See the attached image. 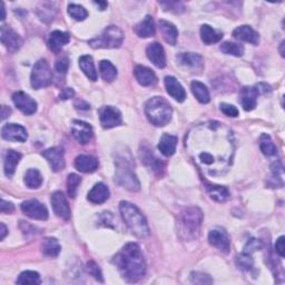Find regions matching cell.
<instances>
[{
  "label": "cell",
  "instance_id": "6da1fadb",
  "mask_svg": "<svg viewBox=\"0 0 285 285\" xmlns=\"http://www.w3.org/2000/svg\"><path fill=\"white\" fill-rule=\"evenodd\" d=\"M186 148L200 170L210 176L228 172L235 151L233 133L217 121L194 128L186 138Z\"/></svg>",
  "mask_w": 285,
  "mask_h": 285
},
{
  "label": "cell",
  "instance_id": "7a4b0ae2",
  "mask_svg": "<svg viewBox=\"0 0 285 285\" xmlns=\"http://www.w3.org/2000/svg\"><path fill=\"white\" fill-rule=\"evenodd\" d=\"M114 264L119 273L129 283L138 282L146 273V263L139 246L128 243L114 257Z\"/></svg>",
  "mask_w": 285,
  "mask_h": 285
},
{
  "label": "cell",
  "instance_id": "3957f363",
  "mask_svg": "<svg viewBox=\"0 0 285 285\" xmlns=\"http://www.w3.org/2000/svg\"><path fill=\"white\" fill-rule=\"evenodd\" d=\"M119 211L127 228L135 236L138 238L150 236V228H148L146 218L134 204L123 200L119 204Z\"/></svg>",
  "mask_w": 285,
  "mask_h": 285
},
{
  "label": "cell",
  "instance_id": "277c9868",
  "mask_svg": "<svg viewBox=\"0 0 285 285\" xmlns=\"http://www.w3.org/2000/svg\"><path fill=\"white\" fill-rule=\"evenodd\" d=\"M203 221V213L198 207H189L179 214L178 232L180 236L187 241H193L199 236L200 225Z\"/></svg>",
  "mask_w": 285,
  "mask_h": 285
},
{
  "label": "cell",
  "instance_id": "5b68a950",
  "mask_svg": "<svg viewBox=\"0 0 285 285\" xmlns=\"http://www.w3.org/2000/svg\"><path fill=\"white\" fill-rule=\"evenodd\" d=\"M145 114L154 126L163 127L171 121L173 109L165 98L156 96L146 103Z\"/></svg>",
  "mask_w": 285,
  "mask_h": 285
},
{
  "label": "cell",
  "instance_id": "8992f818",
  "mask_svg": "<svg viewBox=\"0 0 285 285\" xmlns=\"http://www.w3.org/2000/svg\"><path fill=\"white\" fill-rule=\"evenodd\" d=\"M116 164V182L131 192H138L140 183L133 170L132 158L129 154L121 155L115 160Z\"/></svg>",
  "mask_w": 285,
  "mask_h": 285
},
{
  "label": "cell",
  "instance_id": "52a82bcc",
  "mask_svg": "<svg viewBox=\"0 0 285 285\" xmlns=\"http://www.w3.org/2000/svg\"><path fill=\"white\" fill-rule=\"evenodd\" d=\"M124 42V32L117 26H108L101 35L89 40V46L93 48H118Z\"/></svg>",
  "mask_w": 285,
  "mask_h": 285
},
{
  "label": "cell",
  "instance_id": "ba28073f",
  "mask_svg": "<svg viewBox=\"0 0 285 285\" xmlns=\"http://www.w3.org/2000/svg\"><path fill=\"white\" fill-rule=\"evenodd\" d=\"M30 82L31 86L35 89L48 87L50 85L51 82H53V74H51L47 60L40 59L36 63L31 71Z\"/></svg>",
  "mask_w": 285,
  "mask_h": 285
},
{
  "label": "cell",
  "instance_id": "9c48e42d",
  "mask_svg": "<svg viewBox=\"0 0 285 285\" xmlns=\"http://www.w3.org/2000/svg\"><path fill=\"white\" fill-rule=\"evenodd\" d=\"M22 211L32 219L46 221L48 218V210L38 199H28L22 204Z\"/></svg>",
  "mask_w": 285,
  "mask_h": 285
},
{
  "label": "cell",
  "instance_id": "30bf717a",
  "mask_svg": "<svg viewBox=\"0 0 285 285\" xmlns=\"http://www.w3.org/2000/svg\"><path fill=\"white\" fill-rule=\"evenodd\" d=\"M99 119L103 128L109 129L121 124L123 117L119 109L113 106H104L99 109Z\"/></svg>",
  "mask_w": 285,
  "mask_h": 285
},
{
  "label": "cell",
  "instance_id": "8fae6325",
  "mask_svg": "<svg viewBox=\"0 0 285 285\" xmlns=\"http://www.w3.org/2000/svg\"><path fill=\"white\" fill-rule=\"evenodd\" d=\"M71 134H73L76 140L83 145L88 144L94 136L92 126L82 120L73 121V125H71Z\"/></svg>",
  "mask_w": 285,
  "mask_h": 285
},
{
  "label": "cell",
  "instance_id": "7c38bea8",
  "mask_svg": "<svg viewBox=\"0 0 285 285\" xmlns=\"http://www.w3.org/2000/svg\"><path fill=\"white\" fill-rule=\"evenodd\" d=\"M12 101L15 106L25 115H32L37 111V103L29 95L24 92H16L12 95Z\"/></svg>",
  "mask_w": 285,
  "mask_h": 285
},
{
  "label": "cell",
  "instance_id": "4fadbf2b",
  "mask_svg": "<svg viewBox=\"0 0 285 285\" xmlns=\"http://www.w3.org/2000/svg\"><path fill=\"white\" fill-rule=\"evenodd\" d=\"M209 243L219 250L223 253L228 254L231 248V242L228 233L223 229H214L209 234Z\"/></svg>",
  "mask_w": 285,
  "mask_h": 285
},
{
  "label": "cell",
  "instance_id": "5bb4252c",
  "mask_svg": "<svg viewBox=\"0 0 285 285\" xmlns=\"http://www.w3.org/2000/svg\"><path fill=\"white\" fill-rule=\"evenodd\" d=\"M2 43L11 53H15L18 49H21L23 45L21 36L6 25L2 26Z\"/></svg>",
  "mask_w": 285,
  "mask_h": 285
},
{
  "label": "cell",
  "instance_id": "9a60e30c",
  "mask_svg": "<svg viewBox=\"0 0 285 285\" xmlns=\"http://www.w3.org/2000/svg\"><path fill=\"white\" fill-rule=\"evenodd\" d=\"M44 157L48 160V163L54 172H59L65 168V152L60 146L49 148L43 153Z\"/></svg>",
  "mask_w": 285,
  "mask_h": 285
},
{
  "label": "cell",
  "instance_id": "2e32d148",
  "mask_svg": "<svg viewBox=\"0 0 285 285\" xmlns=\"http://www.w3.org/2000/svg\"><path fill=\"white\" fill-rule=\"evenodd\" d=\"M2 137L11 141H26L28 138L25 127L18 124H7L2 128Z\"/></svg>",
  "mask_w": 285,
  "mask_h": 285
},
{
  "label": "cell",
  "instance_id": "e0dca14e",
  "mask_svg": "<svg viewBox=\"0 0 285 285\" xmlns=\"http://www.w3.org/2000/svg\"><path fill=\"white\" fill-rule=\"evenodd\" d=\"M51 206L58 217L63 219L70 218V209L66 197L62 192H55L51 195Z\"/></svg>",
  "mask_w": 285,
  "mask_h": 285
},
{
  "label": "cell",
  "instance_id": "ac0fdd59",
  "mask_svg": "<svg viewBox=\"0 0 285 285\" xmlns=\"http://www.w3.org/2000/svg\"><path fill=\"white\" fill-rule=\"evenodd\" d=\"M146 55L155 66L164 68L166 66V55L163 46L158 43L150 44L146 48Z\"/></svg>",
  "mask_w": 285,
  "mask_h": 285
},
{
  "label": "cell",
  "instance_id": "d6986e66",
  "mask_svg": "<svg viewBox=\"0 0 285 285\" xmlns=\"http://www.w3.org/2000/svg\"><path fill=\"white\" fill-rule=\"evenodd\" d=\"M258 93L255 87H244L239 93V103L244 111L251 112L256 107Z\"/></svg>",
  "mask_w": 285,
  "mask_h": 285
},
{
  "label": "cell",
  "instance_id": "ffe728a7",
  "mask_svg": "<svg viewBox=\"0 0 285 285\" xmlns=\"http://www.w3.org/2000/svg\"><path fill=\"white\" fill-rule=\"evenodd\" d=\"M165 87L167 93L170 94L175 100L182 103L186 99V92L184 87L180 85L179 82L173 76L165 77Z\"/></svg>",
  "mask_w": 285,
  "mask_h": 285
},
{
  "label": "cell",
  "instance_id": "44dd1931",
  "mask_svg": "<svg viewBox=\"0 0 285 285\" xmlns=\"http://www.w3.org/2000/svg\"><path fill=\"white\" fill-rule=\"evenodd\" d=\"M152 152L153 151H151L148 147L141 146L140 152H139L141 161L147 167H150L151 170H153L154 173L160 175L161 172H163V170H164V165H163V163H161V161L158 158L155 157V155Z\"/></svg>",
  "mask_w": 285,
  "mask_h": 285
},
{
  "label": "cell",
  "instance_id": "7402d4cb",
  "mask_svg": "<svg viewBox=\"0 0 285 285\" xmlns=\"http://www.w3.org/2000/svg\"><path fill=\"white\" fill-rule=\"evenodd\" d=\"M134 75L136 80H137L141 86H153L157 83V77L155 75L154 71L148 67L141 66V65H138V66L135 67Z\"/></svg>",
  "mask_w": 285,
  "mask_h": 285
},
{
  "label": "cell",
  "instance_id": "603a6c76",
  "mask_svg": "<svg viewBox=\"0 0 285 285\" xmlns=\"http://www.w3.org/2000/svg\"><path fill=\"white\" fill-rule=\"evenodd\" d=\"M233 37L236 38L238 40L242 42H246L253 45H257L258 42H260V35L257 32L250 27L248 25L244 26H239L234 31H233Z\"/></svg>",
  "mask_w": 285,
  "mask_h": 285
},
{
  "label": "cell",
  "instance_id": "cb8c5ba5",
  "mask_svg": "<svg viewBox=\"0 0 285 285\" xmlns=\"http://www.w3.org/2000/svg\"><path fill=\"white\" fill-rule=\"evenodd\" d=\"M70 40V36L68 32H64L60 30H55L51 32L48 37V47L54 53H59L62 48L67 45Z\"/></svg>",
  "mask_w": 285,
  "mask_h": 285
},
{
  "label": "cell",
  "instance_id": "d4e9b609",
  "mask_svg": "<svg viewBox=\"0 0 285 285\" xmlns=\"http://www.w3.org/2000/svg\"><path fill=\"white\" fill-rule=\"evenodd\" d=\"M75 167L82 173H94L98 168V160L90 155H79L75 159Z\"/></svg>",
  "mask_w": 285,
  "mask_h": 285
},
{
  "label": "cell",
  "instance_id": "484cf974",
  "mask_svg": "<svg viewBox=\"0 0 285 285\" xmlns=\"http://www.w3.org/2000/svg\"><path fill=\"white\" fill-rule=\"evenodd\" d=\"M134 31L136 35L140 38H148L153 37L156 31V27H155V23L152 16H146L140 23L134 27Z\"/></svg>",
  "mask_w": 285,
  "mask_h": 285
},
{
  "label": "cell",
  "instance_id": "4316f807",
  "mask_svg": "<svg viewBox=\"0 0 285 285\" xmlns=\"http://www.w3.org/2000/svg\"><path fill=\"white\" fill-rule=\"evenodd\" d=\"M89 202L93 204L105 203L109 198V190L104 183H97L92 190L89 191L87 196Z\"/></svg>",
  "mask_w": 285,
  "mask_h": 285
},
{
  "label": "cell",
  "instance_id": "83f0119b",
  "mask_svg": "<svg viewBox=\"0 0 285 285\" xmlns=\"http://www.w3.org/2000/svg\"><path fill=\"white\" fill-rule=\"evenodd\" d=\"M177 146V137L174 135L164 134L161 136L158 142L159 152L166 157H170L176 151Z\"/></svg>",
  "mask_w": 285,
  "mask_h": 285
},
{
  "label": "cell",
  "instance_id": "f1b7e54d",
  "mask_svg": "<svg viewBox=\"0 0 285 285\" xmlns=\"http://www.w3.org/2000/svg\"><path fill=\"white\" fill-rule=\"evenodd\" d=\"M159 30H160V34L163 35L164 40L167 44L172 45V46L176 45L177 37H178V30L172 23L166 22V21H160L159 22Z\"/></svg>",
  "mask_w": 285,
  "mask_h": 285
},
{
  "label": "cell",
  "instance_id": "f546056e",
  "mask_svg": "<svg viewBox=\"0 0 285 285\" xmlns=\"http://www.w3.org/2000/svg\"><path fill=\"white\" fill-rule=\"evenodd\" d=\"M21 159H22V155L18 152L11 151V150L7 152V154H6V157H5V165H4L6 176L9 178L14 176L15 171H16V166L18 165L19 161H21Z\"/></svg>",
  "mask_w": 285,
  "mask_h": 285
},
{
  "label": "cell",
  "instance_id": "4dcf8cb0",
  "mask_svg": "<svg viewBox=\"0 0 285 285\" xmlns=\"http://www.w3.org/2000/svg\"><path fill=\"white\" fill-rule=\"evenodd\" d=\"M205 189L209 195L211 196L212 199L216 200V202H225L226 199L230 196V191L226 189L225 186L221 185H215V184H205Z\"/></svg>",
  "mask_w": 285,
  "mask_h": 285
},
{
  "label": "cell",
  "instance_id": "1f68e13d",
  "mask_svg": "<svg viewBox=\"0 0 285 285\" xmlns=\"http://www.w3.org/2000/svg\"><path fill=\"white\" fill-rule=\"evenodd\" d=\"M200 38L204 44L212 45L222 39L223 32L213 29L210 25H203L200 27Z\"/></svg>",
  "mask_w": 285,
  "mask_h": 285
},
{
  "label": "cell",
  "instance_id": "d6a6232c",
  "mask_svg": "<svg viewBox=\"0 0 285 285\" xmlns=\"http://www.w3.org/2000/svg\"><path fill=\"white\" fill-rule=\"evenodd\" d=\"M79 67L83 70V73L87 76V78L92 82L97 80V71L95 68V64L93 62V58L88 55H84L79 58Z\"/></svg>",
  "mask_w": 285,
  "mask_h": 285
},
{
  "label": "cell",
  "instance_id": "836d02e7",
  "mask_svg": "<svg viewBox=\"0 0 285 285\" xmlns=\"http://www.w3.org/2000/svg\"><path fill=\"white\" fill-rule=\"evenodd\" d=\"M191 89H192L193 95L195 96V98L199 103H202V104L210 103L211 95H210L209 89H207V87L204 85L203 83L197 82V80L193 82L191 84Z\"/></svg>",
  "mask_w": 285,
  "mask_h": 285
},
{
  "label": "cell",
  "instance_id": "e575fe53",
  "mask_svg": "<svg viewBox=\"0 0 285 285\" xmlns=\"http://www.w3.org/2000/svg\"><path fill=\"white\" fill-rule=\"evenodd\" d=\"M177 62L186 67L198 68L202 66V57L194 53H182L177 56Z\"/></svg>",
  "mask_w": 285,
  "mask_h": 285
},
{
  "label": "cell",
  "instance_id": "d590c367",
  "mask_svg": "<svg viewBox=\"0 0 285 285\" xmlns=\"http://www.w3.org/2000/svg\"><path fill=\"white\" fill-rule=\"evenodd\" d=\"M42 250L44 255L54 257L60 253V244L54 237L45 238L42 245Z\"/></svg>",
  "mask_w": 285,
  "mask_h": 285
},
{
  "label": "cell",
  "instance_id": "8d00e7d4",
  "mask_svg": "<svg viewBox=\"0 0 285 285\" xmlns=\"http://www.w3.org/2000/svg\"><path fill=\"white\" fill-rule=\"evenodd\" d=\"M99 71L104 80L112 83L117 77V69L109 60H101L99 64Z\"/></svg>",
  "mask_w": 285,
  "mask_h": 285
},
{
  "label": "cell",
  "instance_id": "74e56055",
  "mask_svg": "<svg viewBox=\"0 0 285 285\" xmlns=\"http://www.w3.org/2000/svg\"><path fill=\"white\" fill-rule=\"evenodd\" d=\"M25 184L31 190L39 189L43 184V176L39 171L30 168L25 175Z\"/></svg>",
  "mask_w": 285,
  "mask_h": 285
},
{
  "label": "cell",
  "instance_id": "f35d334b",
  "mask_svg": "<svg viewBox=\"0 0 285 285\" xmlns=\"http://www.w3.org/2000/svg\"><path fill=\"white\" fill-rule=\"evenodd\" d=\"M16 283L22 285H38L42 283V278L39 273L35 271H25L18 276Z\"/></svg>",
  "mask_w": 285,
  "mask_h": 285
},
{
  "label": "cell",
  "instance_id": "ab89813d",
  "mask_svg": "<svg viewBox=\"0 0 285 285\" xmlns=\"http://www.w3.org/2000/svg\"><path fill=\"white\" fill-rule=\"evenodd\" d=\"M260 148L264 155L267 156H274L277 153V148L275 146V144L273 142V140L271 139L270 135L268 134H263L261 136L260 139Z\"/></svg>",
  "mask_w": 285,
  "mask_h": 285
},
{
  "label": "cell",
  "instance_id": "60d3db41",
  "mask_svg": "<svg viewBox=\"0 0 285 285\" xmlns=\"http://www.w3.org/2000/svg\"><path fill=\"white\" fill-rule=\"evenodd\" d=\"M221 51L223 54H226V55L241 57L244 54V47L242 46L241 44L226 42V43L222 44Z\"/></svg>",
  "mask_w": 285,
  "mask_h": 285
},
{
  "label": "cell",
  "instance_id": "b9f144b4",
  "mask_svg": "<svg viewBox=\"0 0 285 285\" xmlns=\"http://www.w3.org/2000/svg\"><path fill=\"white\" fill-rule=\"evenodd\" d=\"M236 264L239 269L246 272H250L254 268V261L253 258H252V254L246 253V252H243L242 254L237 255Z\"/></svg>",
  "mask_w": 285,
  "mask_h": 285
},
{
  "label": "cell",
  "instance_id": "7bdbcfd3",
  "mask_svg": "<svg viewBox=\"0 0 285 285\" xmlns=\"http://www.w3.org/2000/svg\"><path fill=\"white\" fill-rule=\"evenodd\" d=\"M68 14L71 16V18H74L75 21H78V22L85 21L88 16L87 10L84 7H82V6L76 4L68 5Z\"/></svg>",
  "mask_w": 285,
  "mask_h": 285
},
{
  "label": "cell",
  "instance_id": "ee69618b",
  "mask_svg": "<svg viewBox=\"0 0 285 285\" xmlns=\"http://www.w3.org/2000/svg\"><path fill=\"white\" fill-rule=\"evenodd\" d=\"M82 183V178L77 174H69L67 178V192L70 197H75L78 186Z\"/></svg>",
  "mask_w": 285,
  "mask_h": 285
},
{
  "label": "cell",
  "instance_id": "f6af8a7d",
  "mask_svg": "<svg viewBox=\"0 0 285 285\" xmlns=\"http://www.w3.org/2000/svg\"><path fill=\"white\" fill-rule=\"evenodd\" d=\"M191 281L195 284H212L213 280L210 275L200 273V272H193L191 274Z\"/></svg>",
  "mask_w": 285,
  "mask_h": 285
},
{
  "label": "cell",
  "instance_id": "bcb514c9",
  "mask_svg": "<svg viewBox=\"0 0 285 285\" xmlns=\"http://www.w3.org/2000/svg\"><path fill=\"white\" fill-rule=\"evenodd\" d=\"M87 271H88V273L92 275L94 278H96L97 281H99V282L104 281L100 269H99L98 265H97L95 262L90 261V262L87 263Z\"/></svg>",
  "mask_w": 285,
  "mask_h": 285
},
{
  "label": "cell",
  "instance_id": "7dc6e473",
  "mask_svg": "<svg viewBox=\"0 0 285 285\" xmlns=\"http://www.w3.org/2000/svg\"><path fill=\"white\" fill-rule=\"evenodd\" d=\"M68 66H69V60H68V58L65 56L58 58L56 62V70H57V73L60 75H65L67 73Z\"/></svg>",
  "mask_w": 285,
  "mask_h": 285
},
{
  "label": "cell",
  "instance_id": "c3c4849f",
  "mask_svg": "<svg viewBox=\"0 0 285 285\" xmlns=\"http://www.w3.org/2000/svg\"><path fill=\"white\" fill-rule=\"evenodd\" d=\"M160 6L165 7L166 10H171L174 12H182L185 7L182 3H177V2H170V3H159Z\"/></svg>",
  "mask_w": 285,
  "mask_h": 285
},
{
  "label": "cell",
  "instance_id": "681fc988",
  "mask_svg": "<svg viewBox=\"0 0 285 285\" xmlns=\"http://www.w3.org/2000/svg\"><path fill=\"white\" fill-rule=\"evenodd\" d=\"M221 111L223 114L229 116V117H237L238 116V109L235 106L230 105V104H221Z\"/></svg>",
  "mask_w": 285,
  "mask_h": 285
},
{
  "label": "cell",
  "instance_id": "f907efd6",
  "mask_svg": "<svg viewBox=\"0 0 285 285\" xmlns=\"http://www.w3.org/2000/svg\"><path fill=\"white\" fill-rule=\"evenodd\" d=\"M271 170H272V173H273V176L276 179L280 180L281 184L283 185V166L280 161H275V163L272 164Z\"/></svg>",
  "mask_w": 285,
  "mask_h": 285
},
{
  "label": "cell",
  "instance_id": "816d5d0a",
  "mask_svg": "<svg viewBox=\"0 0 285 285\" xmlns=\"http://www.w3.org/2000/svg\"><path fill=\"white\" fill-rule=\"evenodd\" d=\"M258 249H261V242L258 241V239H256V238H251L250 241L246 243L243 252H246V253L252 254V253H253V252L257 251Z\"/></svg>",
  "mask_w": 285,
  "mask_h": 285
},
{
  "label": "cell",
  "instance_id": "f5cc1de1",
  "mask_svg": "<svg viewBox=\"0 0 285 285\" xmlns=\"http://www.w3.org/2000/svg\"><path fill=\"white\" fill-rule=\"evenodd\" d=\"M284 236H281L277 238V241L275 243V251L276 253L280 255L281 257L285 256V245H284Z\"/></svg>",
  "mask_w": 285,
  "mask_h": 285
},
{
  "label": "cell",
  "instance_id": "db71d44e",
  "mask_svg": "<svg viewBox=\"0 0 285 285\" xmlns=\"http://www.w3.org/2000/svg\"><path fill=\"white\" fill-rule=\"evenodd\" d=\"M0 211L4 214H10L15 211V206L12 205V203L7 202V200L2 199V205H0Z\"/></svg>",
  "mask_w": 285,
  "mask_h": 285
},
{
  "label": "cell",
  "instance_id": "11a10c76",
  "mask_svg": "<svg viewBox=\"0 0 285 285\" xmlns=\"http://www.w3.org/2000/svg\"><path fill=\"white\" fill-rule=\"evenodd\" d=\"M74 95H75V92H74L73 88H65L60 92L59 98L62 100H66V99L71 98V97H74Z\"/></svg>",
  "mask_w": 285,
  "mask_h": 285
},
{
  "label": "cell",
  "instance_id": "9f6ffc18",
  "mask_svg": "<svg viewBox=\"0 0 285 285\" xmlns=\"http://www.w3.org/2000/svg\"><path fill=\"white\" fill-rule=\"evenodd\" d=\"M256 90H257V93L258 95L260 94H267V93H270L271 92V87L268 85V84H258V85L255 86Z\"/></svg>",
  "mask_w": 285,
  "mask_h": 285
},
{
  "label": "cell",
  "instance_id": "6f0895ef",
  "mask_svg": "<svg viewBox=\"0 0 285 285\" xmlns=\"http://www.w3.org/2000/svg\"><path fill=\"white\" fill-rule=\"evenodd\" d=\"M10 113H11V111H10L9 107L3 106V108H2V118L6 119L10 115Z\"/></svg>",
  "mask_w": 285,
  "mask_h": 285
},
{
  "label": "cell",
  "instance_id": "680465c9",
  "mask_svg": "<svg viewBox=\"0 0 285 285\" xmlns=\"http://www.w3.org/2000/svg\"><path fill=\"white\" fill-rule=\"evenodd\" d=\"M0 228H2V235H0V239H3L6 237V235H7V228H6V225L4 223L0 224Z\"/></svg>",
  "mask_w": 285,
  "mask_h": 285
},
{
  "label": "cell",
  "instance_id": "91938a15",
  "mask_svg": "<svg viewBox=\"0 0 285 285\" xmlns=\"http://www.w3.org/2000/svg\"><path fill=\"white\" fill-rule=\"evenodd\" d=\"M94 4H95L96 6H98L99 10H105V9L107 8V6H108V4H107L106 2H98V3L95 2Z\"/></svg>",
  "mask_w": 285,
  "mask_h": 285
},
{
  "label": "cell",
  "instance_id": "94428289",
  "mask_svg": "<svg viewBox=\"0 0 285 285\" xmlns=\"http://www.w3.org/2000/svg\"><path fill=\"white\" fill-rule=\"evenodd\" d=\"M2 12H3L2 21L4 22V21H5V18H6V9H5V5H4V3H2Z\"/></svg>",
  "mask_w": 285,
  "mask_h": 285
},
{
  "label": "cell",
  "instance_id": "6125c7cd",
  "mask_svg": "<svg viewBox=\"0 0 285 285\" xmlns=\"http://www.w3.org/2000/svg\"><path fill=\"white\" fill-rule=\"evenodd\" d=\"M283 48H284V42L281 43V47H280V53H281L282 57H284V50H283Z\"/></svg>",
  "mask_w": 285,
  "mask_h": 285
}]
</instances>
